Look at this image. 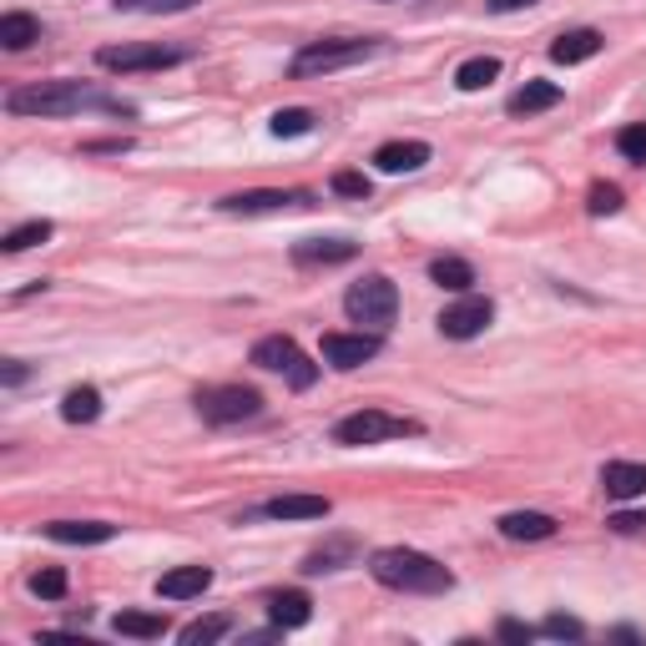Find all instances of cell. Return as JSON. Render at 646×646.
<instances>
[{
    "mask_svg": "<svg viewBox=\"0 0 646 646\" xmlns=\"http://www.w3.org/2000/svg\"><path fill=\"white\" fill-rule=\"evenodd\" d=\"M369 570H374V580H379V586H389V592H409V596H445L449 586H455V576H449L435 556L409 550V546L374 550Z\"/></svg>",
    "mask_w": 646,
    "mask_h": 646,
    "instance_id": "1",
    "label": "cell"
},
{
    "mask_svg": "<svg viewBox=\"0 0 646 646\" xmlns=\"http://www.w3.org/2000/svg\"><path fill=\"white\" fill-rule=\"evenodd\" d=\"M87 107L121 111L117 101L91 91L87 81H31V87H16L11 97H6V111H11V117H77V111H87Z\"/></svg>",
    "mask_w": 646,
    "mask_h": 646,
    "instance_id": "2",
    "label": "cell"
},
{
    "mask_svg": "<svg viewBox=\"0 0 646 646\" xmlns=\"http://www.w3.org/2000/svg\"><path fill=\"white\" fill-rule=\"evenodd\" d=\"M379 51V36H334V41H308L304 51L294 56V77H329V71H344L354 67V61H364V56Z\"/></svg>",
    "mask_w": 646,
    "mask_h": 646,
    "instance_id": "3",
    "label": "cell"
},
{
    "mask_svg": "<svg viewBox=\"0 0 646 646\" xmlns=\"http://www.w3.org/2000/svg\"><path fill=\"white\" fill-rule=\"evenodd\" d=\"M344 314L359 324V329H369V334H384L389 324H395V314H399V288L389 284L384 274H369V278H359V284L344 294Z\"/></svg>",
    "mask_w": 646,
    "mask_h": 646,
    "instance_id": "4",
    "label": "cell"
},
{
    "mask_svg": "<svg viewBox=\"0 0 646 646\" xmlns=\"http://www.w3.org/2000/svg\"><path fill=\"white\" fill-rule=\"evenodd\" d=\"M198 415L208 425H242V419L264 415V395L248 389V384H218V389H202L198 395Z\"/></svg>",
    "mask_w": 646,
    "mask_h": 646,
    "instance_id": "5",
    "label": "cell"
},
{
    "mask_svg": "<svg viewBox=\"0 0 646 646\" xmlns=\"http://www.w3.org/2000/svg\"><path fill=\"white\" fill-rule=\"evenodd\" d=\"M405 435H419L415 419H395V415H384V409H359V415L339 419L334 425V439L339 445H384V439H405Z\"/></svg>",
    "mask_w": 646,
    "mask_h": 646,
    "instance_id": "6",
    "label": "cell"
},
{
    "mask_svg": "<svg viewBox=\"0 0 646 646\" xmlns=\"http://www.w3.org/2000/svg\"><path fill=\"white\" fill-rule=\"evenodd\" d=\"M252 364H258V369H268V374H288V384H294V389H308V384L318 379V369L304 359V354H298V344L288 339V334H268V339L252 344Z\"/></svg>",
    "mask_w": 646,
    "mask_h": 646,
    "instance_id": "7",
    "label": "cell"
},
{
    "mask_svg": "<svg viewBox=\"0 0 646 646\" xmlns=\"http://www.w3.org/2000/svg\"><path fill=\"white\" fill-rule=\"evenodd\" d=\"M187 61L182 46H101L97 51V67L101 71H162V67H177Z\"/></svg>",
    "mask_w": 646,
    "mask_h": 646,
    "instance_id": "8",
    "label": "cell"
},
{
    "mask_svg": "<svg viewBox=\"0 0 646 646\" xmlns=\"http://www.w3.org/2000/svg\"><path fill=\"white\" fill-rule=\"evenodd\" d=\"M490 318H495V304L480 294H465L460 304H449L445 314H439V334L445 339H475V334L490 329Z\"/></svg>",
    "mask_w": 646,
    "mask_h": 646,
    "instance_id": "9",
    "label": "cell"
},
{
    "mask_svg": "<svg viewBox=\"0 0 646 646\" xmlns=\"http://www.w3.org/2000/svg\"><path fill=\"white\" fill-rule=\"evenodd\" d=\"M308 192H278V187H258V192H232L222 198V212H238V218H258V212H284V208H308Z\"/></svg>",
    "mask_w": 646,
    "mask_h": 646,
    "instance_id": "10",
    "label": "cell"
},
{
    "mask_svg": "<svg viewBox=\"0 0 646 646\" xmlns=\"http://www.w3.org/2000/svg\"><path fill=\"white\" fill-rule=\"evenodd\" d=\"M379 354V334H324V364L334 369H359Z\"/></svg>",
    "mask_w": 646,
    "mask_h": 646,
    "instance_id": "11",
    "label": "cell"
},
{
    "mask_svg": "<svg viewBox=\"0 0 646 646\" xmlns=\"http://www.w3.org/2000/svg\"><path fill=\"white\" fill-rule=\"evenodd\" d=\"M349 258H359V242H349V238H304V242H294V264H304V268L349 264Z\"/></svg>",
    "mask_w": 646,
    "mask_h": 646,
    "instance_id": "12",
    "label": "cell"
},
{
    "mask_svg": "<svg viewBox=\"0 0 646 646\" xmlns=\"http://www.w3.org/2000/svg\"><path fill=\"white\" fill-rule=\"evenodd\" d=\"M208 586H212L208 566H177L157 580V596H162V602H192V596H202Z\"/></svg>",
    "mask_w": 646,
    "mask_h": 646,
    "instance_id": "13",
    "label": "cell"
},
{
    "mask_svg": "<svg viewBox=\"0 0 646 646\" xmlns=\"http://www.w3.org/2000/svg\"><path fill=\"white\" fill-rule=\"evenodd\" d=\"M602 490L612 495V500H636V495H646V465H636V460L602 465Z\"/></svg>",
    "mask_w": 646,
    "mask_h": 646,
    "instance_id": "14",
    "label": "cell"
},
{
    "mask_svg": "<svg viewBox=\"0 0 646 646\" xmlns=\"http://www.w3.org/2000/svg\"><path fill=\"white\" fill-rule=\"evenodd\" d=\"M500 536L505 540H550V536H556V515H546V510H510V515H500Z\"/></svg>",
    "mask_w": 646,
    "mask_h": 646,
    "instance_id": "15",
    "label": "cell"
},
{
    "mask_svg": "<svg viewBox=\"0 0 646 646\" xmlns=\"http://www.w3.org/2000/svg\"><path fill=\"white\" fill-rule=\"evenodd\" d=\"M606 36L592 31V26H580V31H566L550 41V61H560V67H576V61H592L596 51H602Z\"/></svg>",
    "mask_w": 646,
    "mask_h": 646,
    "instance_id": "16",
    "label": "cell"
},
{
    "mask_svg": "<svg viewBox=\"0 0 646 646\" xmlns=\"http://www.w3.org/2000/svg\"><path fill=\"white\" fill-rule=\"evenodd\" d=\"M329 510V495H278L264 505V515H274V520H324Z\"/></svg>",
    "mask_w": 646,
    "mask_h": 646,
    "instance_id": "17",
    "label": "cell"
},
{
    "mask_svg": "<svg viewBox=\"0 0 646 646\" xmlns=\"http://www.w3.org/2000/svg\"><path fill=\"white\" fill-rule=\"evenodd\" d=\"M425 162H429V147L425 142H384L379 152H374V167H379V172H389V177L419 172Z\"/></svg>",
    "mask_w": 646,
    "mask_h": 646,
    "instance_id": "18",
    "label": "cell"
},
{
    "mask_svg": "<svg viewBox=\"0 0 646 646\" xmlns=\"http://www.w3.org/2000/svg\"><path fill=\"white\" fill-rule=\"evenodd\" d=\"M46 536L61 540V546H101V540L117 536V526H107V520H56V526H46Z\"/></svg>",
    "mask_w": 646,
    "mask_h": 646,
    "instance_id": "19",
    "label": "cell"
},
{
    "mask_svg": "<svg viewBox=\"0 0 646 646\" xmlns=\"http://www.w3.org/2000/svg\"><path fill=\"white\" fill-rule=\"evenodd\" d=\"M268 616H274V626L294 632V626H308V616H314V602H308L304 592H274V596H268Z\"/></svg>",
    "mask_w": 646,
    "mask_h": 646,
    "instance_id": "20",
    "label": "cell"
},
{
    "mask_svg": "<svg viewBox=\"0 0 646 646\" xmlns=\"http://www.w3.org/2000/svg\"><path fill=\"white\" fill-rule=\"evenodd\" d=\"M41 41V21L31 11H6L0 16V46L6 51H26V46Z\"/></svg>",
    "mask_w": 646,
    "mask_h": 646,
    "instance_id": "21",
    "label": "cell"
},
{
    "mask_svg": "<svg viewBox=\"0 0 646 646\" xmlns=\"http://www.w3.org/2000/svg\"><path fill=\"white\" fill-rule=\"evenodd\" d=\"M560 101L556 81H526V87L510 97V117H536V111H550Z\"/></svg>",
    "mask_w": 646,
    "mask_h": 646,
    "instance_id": "22",
    "label": "cell"
},
{
    "mask_svg": "<svg viewBox=\"0 0 646 646\" xmlns=\"http://www.w3.org/2000/svg\"><path fill=\"white\" fill-rule=\"evenodd\" d=\"M111 632H117V636H137V642H157V636H167V616H157V612H121L117 622H111Z\"/></svg>",
    "mask_w": 646,
    "mask_h": 646,
    "instance_id": "23",
    "label": "cell"
},
{
    "mask_svg": "<svg viewBox=\"0 0 646 646\" xmlns=\"http://www.w3.org/2000/svg\"><path fill=\"white\" fill-rule=\"evenodd\" d=\"M232 632V616H198V622H187L182 632H177V642L182 646H208V642H222V636Z\"/></svg>",
    "mask_w": 646,
    "mask_h": 646,
    "instance_id": "24",
    "label": "cell"
},
{
    "mask_svg": "<svg viewBox=\"0 0 646 646\" xmlns=\"http://www.w3.org/2000/svg\"><path fill=\"white\" fill-rule=\"evenodd\" d=\"M429 278H435L439 288H449V294H470L475 268L465 264V258H435V264H429Z\"/></svg>",
    "mask_w": 646,
    "mask_h": 646,
    "instance_id": "25",
    "label": "cell"
},
{
    "mask_svg": "<svg viewBox=\"0 0 646 646\" xmlns=\"http://www.w3.org/2000/svg\"><path fill=\"white\" fill-rule=\"evenodd\" d=\"M97 415H101V395L91 384H81V389H71V395L61 399V419H67V425H91Z\"/></svg>",
    "mask_w": 646,
    "mask_h": 646,
    "instance_id": "26",
    "label": "cell"
},
{
    "mask_svg": "<svg viewBox=\"0 0 646 646\" xmlns=\"http://www.w3.org/2000/svg\"><path fill=\"white\" fill-rule=\"evenodd\" d=\"M495 77H500V61H495V56H470V61L455 71V87H460V91H480V87H490Z\"/></svg>",
    "mask_w": 646,
    "mask_h": 646,
    "instance_id": "27",
    "label": "cell"
},
{
    "mask_svg": "<svg viewBox=\"0 0 646 646\" xmlns=\"http://www.w3.org/2000/svg\"><path fill=\"white\" fill-rule=\"evenodd\" d=\"M51 222H46V218H36V222H21V228H11V232H6V242H0V248H6V252H26V248H36V242H46V238H51Z\"/></svg>",
    "mask_w": 646,
    "mask_h": 646,
    "instance_id": "28",
    "label": "cell"
},
{
    "mask_svg": "<svg viewBox=\"0 0 646 646\" xmlns=\"http://www.w3.org/2000/svg\"><path fill=\"white\" fill-rule=\"evenodd\" d=\"M268 132H274V137H304V132H314V111H304V107L274 111V121H268Z\"/></svg>",
    "mask_w": 646,
    "mask_h": 646,
    "instance_id": "29",
    "label": "cell"
},
{
    "mask_svg": "<svg viewBox=\"0 0 646 646\" xmlns=\"http://www.w3.org/2000/svg\"><path fill=\"white\" fill-rule=\"evenodd\" d=\"M616 152H622L626 162L646 167V121H632V127H622V132H616Z\"/></svg>",
    "mask_w": 646,
    "mask_h": 646,
    "instance_id": "30",
    "label": "cell"
},
{
    "mask_svg": "<svg viewBox=\"0 0 646 646\" xmlns=\"http://www.w3.org/2000/svg\"><path fill=\"white\" fill-rule=\"evenodd\" d=\"M117 11H137V16H177V11H192L198 0H111Z\"/></svg>",
    "mask_w": 646,
    "mask_h": 646,
    "instance_id": "31",
    "label": "cell"
},
{
    "mask_svg": "<svg viewBox=\"0 0 646 646\" xmlns=\"http://www.w3.org/2000/svg\"><path fill=\"white\" fill-rule=\"evenodd\" d=\"M586 212H592V218H612V212H622V187L596 182L592 192H586Z\"/></svg>",
    "mask_w": 646,
    "mask_h": 646,
    "instance_id": "32",
    "label": "cell"
},
{
    "mask_svg": "<svg viewBox=\"0 0 646 646\" xmlns=\"http://www.w3.org/2000/svg\"><path fill=\"white\" fill-rule=\"evenodd\" d=\"M31 592L41 596V602H61V596H67V570H36L31 576Z\"/></svg>",
    "mask_w": 646,
    "mask_h": 646,
    "instance_id": "33",
    "label": "cell"
},
{
    "mask_svg": "<svg viewBox=\"0 0 646 646\" xmlns=\"http://www.w3.org/2000/svg\"><path fill=\"white\" fill-rule=\"evenodd\" d=\"M354 556V546H329V550H314V556L304 560L308 576H324V570H339V560Z\"/></svg>",
    "mask_w": 646,
    "mask_h": 646,
    "instance_id": "34",
    "label": "cell"
},
{
    "mask_svg": "<svg viewBox=\"0 0 646 646\" xmlns=\"http://www.w3.org/2000/svg\"><path fill=\"white\" fill-rule=\"evenodd\" d=\"M540 636H556V642H580V636H586V626H580L576 616H546Z\"/></svg>",
    "mask_w": 646,
    "mask_h": 646,
    "instance_id": "35",
    "label": "cell"
},
{
    "mask_svg": "<svg viewBox=\"0 0 646 646\" xmlns=\"http://www.w3.org/2000/svg\"><path fill=\"white\" fill-rule=\"evenodd\" d=\"M334 192H339V198H369V177L364 172H334Z\"/></svg>",
    "mask_w": 646,
    "mask_h": 646,
    "instance_id": "36",
    "label": "cell"
},
{
    "mask_svg": "<svg viewBox=\"0 0 646 646\" xmlns=\"http://www.w3.org/2000/svg\"><path fill=\"white\" fill-rule=\"evenodd\" d=\"M495 632H500V642H520V646L536 642V626H526V622H500Z\"/></svg>",
    "mask_w": 646,
    "mask_h": 646,
    "instance_id": "37",
    "label": "cell"
},
{
    "mask_svg": "<svg viewBox=\"0 0 646 646\" xmlns=\"http://www.w3.org/2000/svg\"><path fill=\"white\" fill-rule=\"evenodd\" d=\"M485 6H490V11H530V6H536V0H485Z\"/></svg>",
    "mask_w": 646,
    "mask_h": 646,
    "instance_id": "38",
    "label": "cell"
},
{
    "mask_svg": "<svg viewBox=\"0 0 646 646\" xmlns=\"http://www.w3.org/2000/svg\"><path fill=\"white\" fill-rule=\"evenodd\" d=\"M26 379V364L21 359H6V384H11V389H16V384H21Z\"/></svg>",
    "mask_w": 646,
    "mask_h": 646,
    "instance_id": "39",
    "label": "cell"
},
{
    "mask_svg": "<svg viewBox=\"0 0 646 646\" xmlns=\"http://www.w3.org/2000/svg\"><path fill=\"white\" fill-rule=\"evenodd\" d=\"M612 526H616V530H642V526H646V515H616Z\"/></svg>",
    "mask_w": 646,
    "mask_h": 646,
    "instance_id": "40",
    "label": "cell"
}]
</instances>
